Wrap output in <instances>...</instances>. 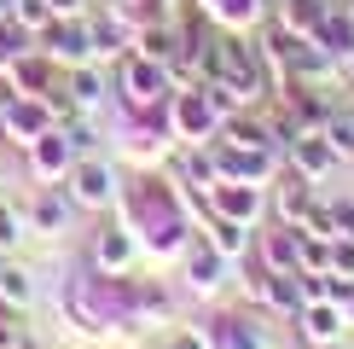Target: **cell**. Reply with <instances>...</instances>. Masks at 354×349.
<instances>
[{"label": "cell", "mask_w": 354, "mask_h": 349, "mask_svg": "<svg viewBox=\"0 0 354 349\" xmlns=\"http://www.w3.org/2000/svg\"><path fill=\"white\" fill-rule=\"evenodd\" d=\"M145 58H151V64H163V58H174V53H180V29H174V24H151V29H145Z\"/></svg>", "instance_id": "16"}, {"label": "cell", "mask_w": 354, "mask_h": 349, "mask_svg": "<svg viewBox=\"0 0 354 349\" xmlns=\"http://www.w3.org/2000/svg\"><path fill=\"white\" fill-rule=\"evenodd\" d=\"M169 349H203V338H198V332H174Z\"/></svg>", "instance_id": "30"}, {"label": "cell", "mask_w": 354, "mask_h": 349, "mask_svg": "<svg viewBox=\"0 0 354 349\" xmlns=\"http://www.w3.org/2000/svg\"><path fill=\"white\" fill-rule=\"evenodd\" d=\"M87 29H93V47H105V53H128V29L116 12H99V18H87Z\"/></svg>", "instance_id": "18"}, {"label": "cell", "mask_w": 354, "mask_h": 349, "mask_svg": "<svg viewBox=\"0 0 354 349\" xmlns=\"http://www.w3.org/2000/svg\"><path fill=\"white\" fill-rule=\"evenodd\" d=\"M209 244H215V251L227 256V262H232V256H244V251H250V239H244V222H232V215H221V222L209 227Z\"/></svg>", "instance_id": "19"}, {"label": "cell", "mask_w": 354, "mask_h": 349, "mask_svg": "<svg viewBox=\"0 0 354 349\" xmlns=\"http://www.w3.org/2000/svg\"><path fill=\"white\" fill-rule=\"evenodd\" d=\"M302 338H308V343H319V349L337 343V338H343V314L326 309V297H319L314 309H302Z\"/></svg>", "instance_id": "9"}, {"label": "cell", "mask_w": 354, "mask_h": 349, "mask_svg": "<svg viewBox=\"0 0 354 349\" xmlns=\"http://www.w3.org/2000/svg\"><path fill=\"white\" fill-rule=\"evenodd\" d=\"M285 145H290V163H297V174H302V181H319V174H326L331 163H343V157L331 152V140L319 134V128H302V134H290Z\"/></svg>", "instance_id": "3"}, {"label": "cell", "mask_w": 354, "mask_h": 349, "mask_svg": "<svg viewBox=\"0 0 354 349\" xmlns=\"http://www.w3.org/2000/svg\"><path fill=\"white\" fill-rule=\"evenodd\" d=\"M221 210H227L232 222H244V215H256V193H250V186H227V181H221Z\"/></svg>", "instance_id": "22"}, {"label": "cell", "mask_w": 354, "mask_h": 349, "mask_svg": "<svg viewBox=\"0 0 354 349\" xmlns=\"http://www.w3.org/2000/svg\"><path fill=\"white\" fill-rule=\"evenodd\" d=\"M64 140H70V152H93V145H99V128L82 116V123H64Z\"/></svg>", "instance_id": "25"}, {"label": "cell", "mask_w": 354, "mask_h": 349, "mask_svg": "<svg viewBox=\"0 0 354 349\" xmlns=\"http://www.w3.org/2000/svg\"><path fill=\"white\" fill-rule=\"evenodd\" d=\"M12 24H24V29H47V24H53V6H47V0H18V6H12Z\"/></svg>", "instance_id": "23"}, {"label": "cell", "mask_w": 354, "mask_h": 349, "mask_svg": "<svg viewBox=\"0 0 354 349\" xmlns=\"http://www.w3.org/2000/svg\"><path fill=\"white\" fill-rule=\"evenodd\" d=\"M18 244H24V222L12 204H0V251H18Z\"/></svg>", "instance_id": "24"}, {"label": "cell", "mask_w": 354, "mask_h": 349, "mask_svg": "<svg viewBox=\"0 0 354 349\" xmlns=\"http://www.w3.org/2000/svg\"><path fill=\"white\" fill-rule=\"evenodd\" d=\"M261 256H268V274H297V239H285V233H268Z\"/></svg>", "instance_id": "20"}, {"label": "cell", "mask_w": 354, "mask_h": 349, "mask_svg": "<svg viewBox=\"0 0 354 349\" xmlns=\"http://www.w3.org/2000/svg\"><path fill=\"white\" fill-rule=\"evenodd\" d=\"M116 198V174L105 169V163H76V174H70V204L76 210H105V204Z\"/></svg>", "instance_id": "2"}, {"label": "cell", "mask_w": 354, "mask_h": 349, "mask_svg": "<svg viewBox=\"0 0 354 349\" xmlns=\"http://www.w3.org/2000/svg\"><path fill=\"white\" fill-rule=\"evenodd\" d=\"M0 349H29L24 326H18V309H12V314H0Z\"/></svg>", "instance_id": "26"}, {"label": "cell", "mask_w": 354, "mask_h": 349, "mask_svg": "<svg viewBox=\"0 0 354 349\" xmlns=\"http://www.w3.org/2000/svg\"><path fill=\"white\" fill-rule=\"evenodd\" d=\"M53 123H58V111H47L35 93H24V99H12V105H6V134H18V145H35Z\"/></svg>", "instance_id": "4"}, {"label": "cell", "mask_w": 354, "mask_h": 349, "mask_svg": "<svg viewBox=\"0 0 354 349\" xmlns=\"http://www.w3.org/2000/svg\"><path fill=\"white\" fill-rule=\"evenodd\" d=\"M12 6H18V0H0V18H12Z\"/></svg>", "instance_id": "31"}, {"label": "cell", "mask_w": 354, "mask_h": 349, "mask_svg": "<svg viewBox=\"0 0 354 349\" xmlns=\"http://www.w3.org/2000/svg\"><path fill=\"white\" fill-rule=\"evenodd\" d=\"M348 18H354V0H348Z\"/></svg>", "instance_id": "33"}, {"label": "cell", "mask_w": 354, "mask_h": 349, "mask_svg": "<svg viewBox=\"0 0 354 349\" xmlns=\"http://www.w3.org/2000/svg\"><path fill=\"white\" fill-rule=\"evenodd\" d=\"M93 262H99V268H128V262H134V233H128V227H105V233H99V244H93Z\"/></svg>", "instance_id": "8"}, {"label": "cell", "mask_w": 354, "mask_h": 349, "mask_svg": "<svg viewBox=\"0 0 354 349\" xmlns=\"http://www.w3.org/2000/svg\"><path fill=\"white\" fill-rule=\"evenodd\" d=\"M319 134L331 140V152H337V157H354V111H331V123L319 128Z\"/></svg>", "instance_id": "21"}, {"label": "cell", "mask_w": 354, "mask_h": 349, "mask_svg": "<svg viewBox=\"0 0 354 349\" xmlns=\"http://www.w3.org/2000/svg\"><path fill=\"white\" fill-rule=\"evenodd\" d=\"M326 12H331L326 0H285L273 24H279V29H290V35H314V29L326 24Z\"/></svg>", "instance_id": "6"}, {"label": "cell", "mask_w": 354, "mask_h": 349, "mask_svg": "<svg viewBox=\"0 0 354 349\" xmlns=\"http://www.w3.org/2000/svg\"><path fill=\"white\" fill-rule=\"evenodd\" d=\"M331 274H354V239H337V251H331Z\"/></svg>", "instance_id": "27"}, {"label": "cell", "mask_w": 354, "mask_h": 349, "mask_svg": "<svg viewBox=\"0 0 354 349\" xmlns=\"http://www.w3.org/2000/svg\"><path fill=\"white\" fill-rule=\"evenodd\" d=\"M53 18H82V0H47Z\"/></svg>", "instance_id": "29"}, {"label": "cell", "mask_w": 354, "mask_h": 349, "mask_svg": "<svg viewBox=\"0 0 354 349\" xmlns=\"http://www.w3.org/2000/svg\"><path fill=\"white\" fill-rule=\"evenodd\" d=\"M0 303L6 309H29L35 303V274L18 268V262H0Z\"/></svg>", "instance_id": "12"}, {"label": "cell", "mask_w": 354, "mask_h": 349, "mask_svg": "<svg viewBox=\"0 0 354 349\" xmlns=\"http://www.w3.org/2000/svg\"><path fill=\"white\" fill-rule=\"evenodd\" d=\"M64 105L70 111H99V105H105V76H99L93 64H76L70 82H64Z\"/></svg>", "instance_id": "5"}, {"label": "cell", "mask_w": 354, "mask_h": 349, "mask_svg": "<svg viewBox=\"0 0 354 349\" xmlns=\"http://www.w3.org/2000/svg\"><path fill=\"white\" fill-rule=\"evenodd\" d=\"M70 215H76L70 193H41V198H35V227H41V233H64Z\"/></svg>", "instance_id": "13"}, {"label": "cell", "mask_w": 354, "mask_h": 349, "mask_svg": "<svg viewBox=\"0 0 354 349\" xmlns=\"http://www.w3.org/2000/svg\"><path fill=\"white\" fill-rule=\"evenodd\" d=\"M348 76H354V53H348Z\"/></svg>", "instance_id": "32"}, {"label": "cell", "mask_w": 354, "mask_h": 349, "mask_svg": "<svg viewBox=\"0 0 354 349\" xmlns=\"http://www.w3.org/2000/svg\"><path fill=\"white\" fill-rule=\"evenodd\" d=\"M122 82H134V99H157V87H163V70H157L151 58H128V64H122Z\"/></svg>", "instance_id": "17"}, {"label": "cell", "mask_w": 354, "mask_h": 349, "mask_svg": "<svg viewBox=\"0 0 354 349\" xmlns=\"http://www.w3.org/2000/svg\"><path fill=\"white\" fill-rule=\"evenodd\" d=\"M41 35H47V53L58 64H87L93 58V29H87V18H53Z\"/></svg>", "instance_id": "1"}, {"label": "cell", "mask_w": 354, "mask_h": 349, "mask_svg": "<svg viewBox=\"0 0 354 349\" xmlns=\"http://www.w3.org/2000/svg\"><path fill=\"white\" fill-rule=\"evenodd\" d=\"M331 210H337V239H354V198L331 204Z\"/></svg>", "instance_id": "28"}, {"label": "cell", "mask_w": 354, "mask_h": 349, "mask_svg": "<svg viewBox=\"0 0 354 349\" xmlns=\"http://www.w3.org/2000/svg\"><path fill=\"white\" fill-rule=\"evenodd\" d=\"M227 145L232 152H273L279 134L261 128V123H250V116H227Z\"/></svg>", "instance_id": "10"}, {"label": "cell", "mask_w": 354, "mask_h": 349, "mask_svg": "<svg viewBox=\"0 0 354 349\" xmlns=\"http://www.w3.org/2000/svg\"><path fill=\"white\" fill-rule=\"evenodd\" d=\"M273 210H279V222L302 227V222H308V210H314V186H308L302 174H297V181H285V186L273 193Z\"/></svg>", "instance_id": "7"}, {"label": "cell", "mask_w": 354, "mask_h": 349, "mask_svg": "<svg viewBox=\"0 0 354 349\" xmlns=\"http://www.w3.org/2000/svg\"><path fill=\"white\" fill-rule=\"evenodd\" d=\"M47 82H53L47 58H29V53H18V58H12V93H41Z\"/></svg>", "instance_id": "15"}, {"label": "cell", "mask_w": 354, "mask_h": 349, "mask_svg": "<svg viewBox=\"0 0 354 349\" xmlns=\"http://www.w3.org/2000/svg\"><path fill=\"white\" fill-rule=\"evenodd\" d=\"M221 274H227V256H221L215 244H203V251L186 262V280L198 285V291H215V285H221Z\"/></svg>", "instance_id": "14"}, {"label": "cell", "mask_w": 354, "mask_h": 349, "mask_svg": "<svg viewBox=\"0 0 354 349\" xmlns=\"http://www.w3.org/2000/svg\"><path fill=\"white\" fill-rule=\"evenodd\" d=\"M29 163H35V174H64V169H70V140L47 128V134L29 145Z\"/></svg>", "instance_id": "11"}]
</instances>
